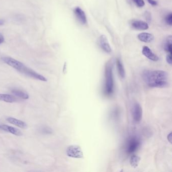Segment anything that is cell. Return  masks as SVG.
<instances>
[{
    "label": "cell",
    "mask_w": 172,
    "mask_h": 172,
    "mask_svg": "<svg viewBox=\"0 0 172 172\" xmlns=\"http://www.w3.org/2000/svg\"><path fill=\"white\" fill-rule=\"evenodd\" d=\"M168 74L165 71L146 70L142 74V78L151 88H163L168 85Z\"/></svg>",
    "instance_id": "cell-1"
},
{
    "label": "cell",
    "mask_w": 172,
    "mask_h": 172,
    "mask_svg": "<svg viewBox=\"0 0 172 172\" xmlns=\"http://www.w3.org/2000/svg\"><path fill=\"white\" fill-rule=\"evenodd\" d=\"M2 60L5 63L8 65L9 66L16 69L18 72L22 73L26 76L42 81H47V79L44 76L39 74L29 68L27 67L22 63L16 60L15 59L9 57H5L2 58Z\"/></svg>",
    "instance_id": "cell-2"
},
{
    "label": "cell",
    "mask_w": 172,
    "mask_h": 172,
    "mask_svg": "<svg viewBox=\"0 0 172 172\" xmlns=\"http://www.w3.org/2000/svg\"><path fill=\"white\" fill-rule=\"evenodd\" d=\"M113 62L110 60L107 62L105 68V92L107 95H111L114 91Z\"/></svg>",
    "instance_id": "cell-3"
},
{
    "label": "cell",
    "mask_w": 172,
    "mask_h": 172,
    "mask_svg": "<svg viewBox=\"0 0 172 172\" xmlns=\"http://www.w3.org/2000/svg\"><path fill=\"white\" fill-rule=\"evenodd\" d=\"M141 141L140 139L136 136L130 138L126 144V151L129 155L133 154L137 151L140 146Z\"/></svg>",
    "instance_id": "cell-4"
},
{
    "label": "cell",
    "mask_w": 172,
    "mask_h": 172,
    "mask_svg": "<svg viewBox=\"0 0 172 172\" xmlns=\"http://www.w3.org/2000/svg\"><path fill=\"white\" fill-rule=\"evenodd\" d=\"M66 155L70 158L81 159L83 158V151L80 146L72 145L69 146L66 149Z\"/></svg>",
    "instance_id": "cell-5"
},
{
    "label": "cell",
    "mask_w": 172,
    "mask_h": 172,
    "mask_svg": "<svg viewBox=\"0 0 172 172\" xmlns=\"http://www.w3.org/2000/svg\"><path fill=\"white\" fill-rule=\"evenodd\" d=\"M132 117L134 121L136 123L140 122L142 119L143 110L140 105L138 103H135L132 107Z\"/></svg>",
    "instance_id": "cell-6"
},
{
    "label": "cell",
    "mask_w": 172,
    "mask_h": 172,
    "mask_svg": "<svg viewBox=\"0 0 172 172\" xmlns=\"http://www.w3.org/2000/svg\"><path fill=\"white\" fill-rule=\"evenodd\" d=\"M74 14L78 21L82 24H85L87 23V19L84 12L79 7L75 8L73 10Z\"/></svg>",
    "instance_id": "cell-7"
},
{
    "label": "cell",
    "mask_w": 172,
    "mask_h": 172,
    "mask_svg": "<svg viewBox=\"0 0 172 172\" xmlns=\"http://www.w3.org/2000/svg\"><path fill=\"white\" fill-rule=\"evenodd\" d=\"M99 43L102 50L105 52L107 53H110L112 51V49L109 44L108 39L105 35H102L99 36Z\"/></svg>",
    "instance_id": "cell-8"
},
{
    "label": "cell",
    "mask_w": 172,
    "mask_h": 172,
    "mask_svg": "<svg viewBox=\"0 0 172 172\" xmlns=\"http://www.w3.org/2000/svg\"><path fill=\"white\" fill-rule=\"evenodd\" d=\"M131 25L133 28L138 30H146L149 27L148 23L141 20H132L131 22Z\"/></svg>",
    "instance_id": "cell-9"
},
{
    "label": "cell",
    "mask_w": 172,
    "mask_h": 172,
    "mask_svg": "<svg viewBox=\"0 0 172 172\" xmlns=\"http://www.w3.org/2000/svg\"><path fill=\"white\" fill-rule=\"evenodd\" d=\"M142 54L144 56H145L146 58H148V59L149 60L154 61V62H156L159 60V58L156 54L153 53L151 51V49H149V47H148L147 46H144L143 47L142 49Z\"/></svg>",
    "instance_id": "cell-10"
},
{
    "label": "cell",
    "mask_w": 172,
    "mask_h": 172,
    "mask_svg": "<svg viewBox=\"0 0 172 172\" xmlns=\"http://www.w3.org/2000/svg\"><path fill=\"white\" fill-rule=\"evenodd\" d=\"M0 129L6 131V132H9V133L12 134L13 135H16V136H21L22 135L21 131L19 129L10 126L9 125H0Z\"/></svg>",
    "instance_id": "cell-11"
},
{
    "label": "cell",
    "mask_w": 172,
    "mask_h": 172,
    "mask_svg": "<svg viewBox=\"0 0 172 172\" xmlns=\"http://www.w3.org/2000/svg\"><path fill=\"white\" fill-rule=\"evenodd\" d=\"M138 39L140 41L145 43H150L154 39V36L151 33L147 32H142L138 36Z\"/></svg>",
    "instance_id": "cell-12"
},
{
    "label": "cell",
    "mask_w": 172,
    "mask_h": 172,
    "mask_svg": "<svg viewBox=\"0 0 172 172\" xmlns=\"http://www.w3.org/2000/svg\"><path fill=\"white\" fill-rule=\"evenodd\" d=\"M6 120L10 123L18 127L21 128H25L27 127V124L26 123H25L23 121L19 120L18 119H16V118H12V117H9L7 118Z\"/></svg>",
    "instance_id": "cell-13"
},
{
    "label": "cell",
    "mask_w": 172,
    "mask_h": 172,
    "mask_svg": "<svg viewBox=\"0 0 172 172\" xmlns=\"http://www.w3.org/2000/svg\"><path fill=\"white\" fill-rule=\"evenodd\" d=\"M116 66L119 76H120L121 78L123 79L125 78L126 73H125V69H124L122 61L119 58L117 59Z\"/></svg>",
    "instance_id": "cell-14"
},
{
    "label": "cell",
    "mask_w": 172,
    "mask_h": 172,
    "mask_svg": "<svg viewBox=\"0 0 172 172\" xmlns=\"http://www.w3.org/2000/svg\"><path fill=\"white\" fill-rule=\"evenodd\" d=\"M0 101L13 103L17 101L16 98L14 96L8 94H0Z\"/></svg>",
    "instance_id": "cell-15"
},
{
    "label": "cell",
    "mask_w": 172,
    "mask_h": 172,
    "mask_svg": "<svg viewBox=\"0 0 172 172\" xmlns=\"http://www.w3.org/2000/svg\"><path fill=\"white\" fill-rule=\"evenodd\" d=\"M12 93L15 96H17L18 98H21L22 99H28L29 95L25 92L20 91L19 89H14L12 91Z\"/></svg>",
    "instance_id": "cell-16"
},
{
    "label": "cell",
    "mask_w": 172,
    "mask_h": 172,
    "mask_svg": "<svg viewBox=\"0 0 172 172\" xmlns=\"http://www.w3.org/2000/svg\"><path fill=\"white\" fill-rule=\"evenodd\" d=\"M140 161V158L136 155H133L130 159V164L134 169L137 168Z\"/></svg>",
    "instance_id": "cell-17"
},
{
    "label": "cell",
    "mask_w": 172,
    "mask_h": 172,
    "mask_svg": "<svg viewBox=\"0 0 172 172\" xmlns=\"http://www.w3.org/2000/svg\"><path fill=\"white\" fill-rule=\"evenodd\" d=\"M165 50L170 54L172 53V38L171 36H168L165 43Z\"/></svg>",
    "instance_id": "cell-18"
},
{
    "label": "cell",
    "mask_w": 172,
    "mask_h": 172,
    "mask_svg": "<svg viewBox=\"0 0 172 172\" xmlns=\"http://www.w3.org/2000/svg\"><path fill=\"white\" fill-rule=\"evenodd\" d=\"M165 20L166 24L171 26L172 25V13H170L166 15L165 18Z\"/></svg>",
    "instance_id": "cell-19"
},
{
    "label": "cell",
    "mask_w": 172,
    "mask_h": 172,
    "mask_svg": "<svg viewBox=\"0 0 172 172\" xmlns=\"http://www.w3.org/2000/svg\"><path fill=\"white\" fill-rule=\"evenodd\" d=\"M133 1L139 7H142L145 5L144 0H133Z\"/></svg>",
    "instance_id": "cell-20"
},
{
    "label": "cell",
    "mask_w": 172,
    "mask_h": 172,
    "mask_svg": "<svg viewBox=\"0 0 172 172\" xmlns=\"http://www.w3.org/2000/svg\"><path fill=\"white\" fill-rule=\"evenodd\" d=\"M166 61L168 64L170 65H172V54H169L166 56Z\"/></svg>",
    "instance_id": "cell-21"
},
{
    "label": "cell",
    "mask_w": 172,
    "mask_h": 172,
    "mask_svg": "<svg viewBox=\"0 0 172 172\" xmlns=\"http://www.w3.org/2000/svg\"><path fill=\"white\" fill-rule=\"evenodd\" d=\"M148 2L152 6H156L158 4V3L157 2L155 1V0H148Z\"/></svg>",
    "instance_id": "cell-22"
},
{
    "label": "cell",
    "mask_w": 172,
    "mask_h": 172,
    "mask_svg": "<svg viewBox=\"0 0 172 172\" xmlns=\"http://www.w3.org/2000/svg\"><path fill=\"white\" fill-rule=\"evenodd\" d=\"M4 36L2 33H0V45H1L4 42Z\"/></svg>",
    "instance_id": "cell-23"
},
{
    "label": "cell",
    "mask_w": 172,
    "mask_h": 172,
    "mask_svg": "<svg viewBox=\"0 0 172 172\" xmlns=\"http://www.w3.org/2000/svg\"><path fill=\"white\" fill-rule=\"evenodd\" d=\"M168 140L170 144H172V133H170L168 135Z\"/></svg>",
    "instance_id": "cell-24"
},
{
    "label": "cell",
    "mask_w": 172,
    "mask_h": 172,
    "mask_svg": "<svg viewBox=\"0 0 172 172\" xmlns=\"http://www.w3.org/2000/svg\"><path fill=\"white\" fill-rule=\"evenodd\" d=\"M4 20H3V19H0V26L4 24Z\"/></svg>",
    "instance_id": "cell-25"
}]
</instances>
